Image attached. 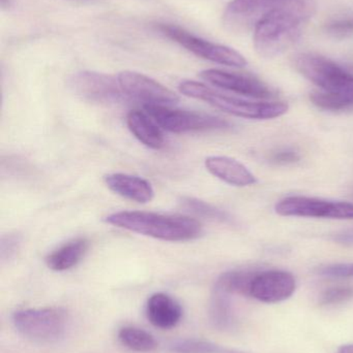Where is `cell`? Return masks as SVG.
I'll use <instances>...</instances> for the list:
<instances>
[{"label": "cell", "mask_w": 353, "mask_h": 353, "mask_svg": "<svg viewBox=\"0 0 353 353\" xmlns=\"http://www.w3.org/2000/svg\"><path fill=\"white\" fill-rule=\"evenodd\" d=\"M316 12L315 0H282L254 29V47L259 56L281 55L300 39Z\"/></svg>", "instance_id": "1"}, {"label": "cell", "mask_w": 353, "mask_h": 353, "mask_svg": "<svg viewBox=\"0 0 353 353\" xmlns=\"http://www.w3.org/2000/svg\"><path fill=\"white\" fill-rule=\"evenodd\" d=\"M107 223L142 236L169 242L195 240L202 234L198 220L151 212L122 211L105 218Z\"/></svg>", "instance_id": "2"}, {"label": "cell", "mask_w": 353, "mask_h": 353, "mask_svg": "<svg viewBox=\"0 0 353 353\" xmlns=\"http://www.w3.org/2000/svg\"><path fill=\"white\" fill-rule=\"evenodd\" d=\"M180 93L192 99L205 101L216 109L236 117L246 119L269 120L281 117L289 110L288 103L283 101H251L240 97H231L219 92L202 83L184 81L178 86Z\"/></svg>", "instance_id": "3"}, {"label": "cell", "mask_w": 353, "mask_h": 353, "mask_svg": "<svg viewBox=\"0 0 353 353\" xmlns=\"http://www.w3.org/2000/svg\"><path fill=\"white\" fill-rule=\"evenodd\" d=\"M294 68L321 91L353 101V74L333 60L313 53H300L292 59Z\"/></svg>", "instance_id": "4"}, {"label": "cell", "mask_w": 353, "mask_h": 353, "mask_svg": "<svg viewBox=\"0 0 353 353\" xmlns=\"http://www.w3.org/2000/svg\"><path fill=\"white\" fill-rule=\"evenodd\" d=\"M17 331L37 343L49 344L64 337L68 327V313L57 307L23 309L12 314Z\"/></svg>", "instance_id": "5"}, {"label": "cell", "mask_w": 353, "mask_h": 353, "mask_svg": "<svg viewBox=\"0 0 353 353\" xmlns=\"http://www.w3.org/2000/svg\"><path fill=\"white\" fill-rule=\"evenodd\" d=\"M144 110L162 130L173 134L213 132L230 128L229 122L209 114L170 109L167 105H144Z\"/></svg>", "instance_id": "6"}, {"label": "cell", "mask_w": 353, "mask_h": 353, "mask_svg": "<svg viewBox=\"0 0 353 353\" xmlns=\"http://www.w3.org/2000/svg\"><path fill=\"white\" fill-rule=\"evenodd\" d=\"M159 29L168 39L175 41L191 53L203 59L209 60L222 65L232 66V68H245L248 64L246 58L240 52L227 46L211 43L207 39L196 37L189 31L184 30L182 27L176 25L162 24L160 25Z\"/></svg>", "instance_id": "7"}, {"label": "cell", "mask_w": 353, "mask_h": 353, "mask_svg": "<svg viewBox=\"0 0 353 353\" xmlns=\"http://www.w3.org/2000/svg\"><path fill=\"white\" fill-rule=\"evenodd\" d=\"M276 213L287 217L325 218L353 220V203L347 201H325L315 197L288 196L275 207Z\"/></svg>", "instance_id": "8"}, {"label": "cell", "mask_w": 353, "mask_h": 353, "mask_svg": "<svg viewBox=\"0 0 353 353\" xmlns=\"http://www.w3.org/2000/svg\"><path fill=\"white\" fill-rule=\"evenodd\" d=\"M117 80L124 94L144 105L170 107L180 101L176 93L145 74L126 70L118 74Z\"/></svg>", "instance_id": "9"}, {"label": "cell", "mask_w": 353, "mask_h": 353, "mask_svg": "<svg viewBox=\"0 0 353 353\" xmlns=\"http://www.w3.org/2000/svg\"><path fill=\"white\" fill-rule=\"evenodd\" d=\"M296 290V280L283 270L256 272L250 288L251 298L265 304H277L292 298Z\"/></svg>", "instance_id": "10"}, {"label": "cell", "mask_w": 353, "mask_h": 353, "mask_svg": "<svg viewBox=\"0 0 353 353\" xmlns=\"http://www.w3.org/2000/svg\"><path fill=\"white\" fill-rule=\"evenodd\" d=\"M70 88L83 99L95 103H117L122 92L117 78L101 72H77L70 80Z\"/></svg>", "instance_id": "11"}, {"label": "cell", "mask_w": 353, "mask_h": 353, "mask_svg": "<svg viewBox=\"0 0 353 353\" xmlns=\"http://www.w3.org/2000/svg\"><path fill=\"white\" fill-rule=\"evenodd\" d=\"M282 0H232L224 14L226 26L236 32L254 30Z\"/></svg>", "instance_id": "12"}, {"label": "cell", "mask_w": 353, "mask_h": 353, "mask_svg": "<svg viewBox=\"0 0 353 353\" xmlns=\"http://www.w3.org/2000/svg\"><path fill=\"white\" fill-rule=\"evenodd\" d=\"M200 77L209 84L236 94L253 99H267L274 97L273 90L254 77L220 70H207Z\"/></svg>", "instance_id": "13"}, {"label": "cell", "mask_w": 353, "mask_h": 353, "mask_svg": "<svg viewBox=\"0 0 353 353\" xmlns=\"http://www.w3.org/2000/svg\"><path fill=\"white\" fill-rule=\"evenodd\" d=\"M146 316L149 323L162 330L176 327L182 317L180 303L169 294L158 292L147 301Z\"/></svg>", "instance_id": "14"}, {"label": "cell", "mask_w": 353, "mask_h": 353, "mask_svg": "<svg viewBox=\"0 0 353 353\" xmlns=\"http://www.w3.org/2000/svg\"><path fill=\"white\" fill-rule=\"evenodd\" d=\"M205 167L211 175L233 186H251L257 183L256 176L249 171L246 165L230 157H207Z\"/></svg>", "instance_id": "15"}, {"label": "cell", "mask_w": 353, "mask_h": 353, "mask_svg": "<svg viewBox=\"0 0 353 353\" xmlns=\"http://www.w3.org/2000/svg\"><path fill=\"white\" fill-rule=\"evenodd\" d=\"M105 182L108 188L116 194L137 203H149L155 196V190L151 183L141 176L110 174L105 176Z\"/></svg>", "instance_id": "16"}, {"label": "cell", "mask_w": 353, "mask_h": 353, "mask_svg": "<svg viewBox=\"0 0 353 353\" xmlns=\"http://www.w3.org/2000/svg\"><path fill=\"white\" fill-rule=\"evenodd\" d=\"M126 124L135 138L149 148L160 150L165 145L162 128L146 113L131 111L126 116Z\"/></svg>", "instance_id": "17"}, {"label": "cell", "mask_w": 353, "mask_h": 353, "mask_svg": "<svg viewBox=\"0 0 353 353\" xmlns=\"http://www.w3.org/2000/svg\"><path fill=\"white\" fill-rule=\"evenodd\" d=\"M88 248L89 242L86 239H75L48 255L46 263L53 271H68L82 261Z\"/></svg>", "instance_id": "18"}, {"label": "cell", "mask_w": 353, "mask_h": 353, "mask_svg": "<svg viewBox=\"0 0 353 353\" xmlns=\"http://www.w3.org/2000/svg\"><path fill=\"white\" fill-rule=\"evenodd\" d=\"M211 325L219 331H230L236 327V319L230 294L215 286L209 305Z\"/></svg>", "instance_id": "19"}, {"label": "cell", "mask_w": 353, "mask_h": 353, "mask_svg": "<svg viewBox=\"0 0 353 353\" xmlns=\"http://www.w3.org/2000/svg\"><path fill=\"white\" fill-rule=\"evenodd\" d=\"M118 339L133 352H151L158 346L155 337L149 332L139 327H122L118 332Z\"/></svg>", "instance_id": "20"}, {"label": "cell", "mask_w": 353, "mask_h": 353, "mask_svg": "<svg viewBox=\"0 0 353 353\" xmlns=\"http://www.w3.org/2000/svg\"><path fill=\"white\" fill-rule=\"evenodd\" d=\"M257 271H231L220 276L215 286L228 294L250 296L251 283Z\"/></svg>", "instance_id": "21"}, {"label": "cell", "mask_w": 353, "mask_h": 353, "mask_svg": "<svg viewBox=\"0 0 353 353\" xmlns=\"http://www.w3.org/2000/svg\"><path fill=\"white\" fill-rule=\"evenodd\" d=\"M169 350L176 353H240L213 342L198 339L175 340L169 344Z\"/></svg>", "instance_id": "22"}, {"label": "cell", "mask_w": 353, "mask_h": 353, "mask_svg": "<svg viewBox=\"0 0 353 353\" xmlns=\"http://www.w3.org/2000/svg\"><path fill=\"white\" fill-rule=\"evenodd\" d=\"M182 207L186 208L189 211L201 217L207 218V219L216 220V221L225 222L230 223L231 217L226 212L200 201V199H193V197H184L182 201Z\"/></svg>", "instance_id": "23"}, {"label": "cell", "mask_w": 353, "mask_h": 353, "mask_svg": "<svg viewBox=\"0 0 353 353\" xmlns=\"http://www.w3.org/2000/svg\"><path fill=\"white\" fill-rule=\"evenodd\" d=\"M311 101L325 111L343 112L353 110V101L325 91H314L310 95Z\"/></svg>", "instance_id": "24"}, {"label": "cell", "mask_w": 353, "mask_h": 353, "mask_svg": "<svg viewBox=\"0 0 353 353\" xmlns=\"http://www.w3.org/2000/svg\"><path fill=\"white\" fill-rule=\"evenodd\" d=\"M353 299V288L352 286H335L327 288L319 298V304L323 306H333L342 303L348 302Z\"/></svg>", "instance_id": "25"}, {"label": "cell", "mask_w": 353, "mask_h": 353, "mask_svg": "<svg viewBox=\"0 0 353 353\" xmlns=\"http://www.w3.org/2000/svg\"><path fill=\"white\" fill-rule=\"evenodd\" d=\"M325 32L334 39H347L353 35V21L335 20L325 25Z\"/></svg>", "instance_id": "26"}, {"label": "cell", "mask_w": 353, "mask_h": 353, "mask_svg": "<svg viewBox=\"0 0 353 353\" xmlns=\"http://www.w3.org/2000/svg\"><path fill=\"white\" fill-rule=\"evenodd\" d=\"M319 275L332 278H353V263H335L317 270Z\"/></svg>", "instance_id": "27"}, {"label": "cell", "mask_w": 353, "mask_h": 353, "mask_svg": "<svg viewBox=\"0 0 353 353\" xmlns=\"http://www.w3.org/2000/svg\"><path fill=\"white\" fill-rule=\"evenodd\" d=\"M300 161V155L294 149H281L277 152L271 153L269 157V161L275 165H285L298 163Z\"/></svg>", "instance_id": "28"}, {"label": "cell", "mask_w": 353, "mask_h": 353, "mask_svg": "<svg viewBox=\"0 0 353 353\" xmlns=\"http://www.w3.org/2000/svg\"><path fill=\"white\" fill-rule=\"evenodd\" d=\"M19 240L18 236H10L2 239L1 243V257L2 259H10L12 254H15L18 249Z\"/></svg>", "instance_id": "29"}, {"label": "cell", "mask_w": 353, "mask_h": 353, "mask_svg": "<svg viewBox=\"0 0 353 353\" xmlns=\"http://www.w3.org/2000/svg\"><path fill=\"white\" fill-rule=\"evenodd\" d=\"M335 241L342 243V244L353 245V230H345V232H340L335 236Z\"/></svg>", "instance_id": "30"}, {"label": "cell", "mask_w": 353, "mask_h": 353, "mask_svg": "<svg viewBox=\"0 0 353 353\" xmlns=\"http://www.w3.org/2000/svg\"><path fill=\"white\" fill-rule=\"evenodd\" d=\"M336 353H353V343L342 345L341 347L338 348Z\"/></svg>", "instance_id": "31"}, {"label": "cell", "mask_w": 353, "mask_h": 353, "mask_svg": "<svg viewBox=\"0 0 353 353\" xmlns=\"http://www.w3.org/2000/svg\"><path fill=\"white\" fill-rule=\"evenodd\" d=\"M8 0H1L2 6H6V2H8Z\"/></svg>", "instance_id": "32"}]
</instances>
